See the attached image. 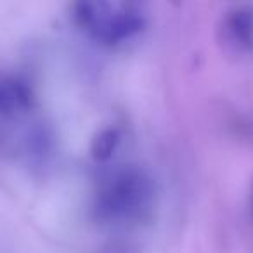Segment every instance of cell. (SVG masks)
<instances>
[{"label":"cell","mask_w":253,"mask_h":253,"mask_svg":"<svg viewBox=\"0 0 253 253\" xmlns=\"http://www.w3.org/2000/svg\"><path fill=\"white\" fill-rule=\"evenodd\" d=\"M120 144V132L116 128H102L95 134L90 144V155L97 162H106L115 155Z\"/></svg>","instance_id":"obj_5"},{"label":"cell","mask_w":253,"mask_h":253,"mask_svg":"<svg viewBox=\"0 0 253 253\" xmlns=\"http://www.w3.org/2000/svg\"><path fill=\"white\" fill-rule=\"evenodd\" d=\"M224 33L232 45L245 49L253 43V11L250 7H238L224 19Z\"/></svg>","instance_id":"obj_3"},{"label":"cell","mask_w":253,"mask_h":253,"mask_svg":"<svg viewBox=\"0 0 253 253\" xmlns=\"http://www.w3.org/2000/svg\"><path fill=\"white\" fill-rule=\"evenodd\" d=\"M75 19L88 28L104 43H118L132 39L144 28V18L132 7H115L102 2H82L75 5Z\"/></svg>","instance_id":"obj_2"},{"label":"cell","mask_w":253,"mask_h":253,"mask_svg":"<svg viewBox=\"0 0 253 253\" xmlns=\"http://www.w3.org/2000/svg\"><path fill=\"white\" fill-rule=\"evenodd\" d=\"M32 104V90L16 78H0V113L9 115Z\"/></svg>","instance_id":"obj_4"},{"label":"cell","mask_w":253,"mask_h":253,"mask_svg":"<svg viewBox=\"0 0 253 253\" xmlns=\"http://www.w3.org/2000/svg\"><path fill=\"white\" fill-rule=\"evenodd\" d=\"M153 198V184L144 172L123 169L106 180L95 200V211L104 220H122L137 215Z\"/></svg>","instance_id":"obj_1"}]
</instances>
